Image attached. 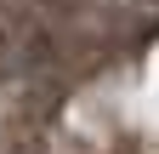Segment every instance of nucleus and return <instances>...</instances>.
I'll list each match as a JSON object with an SVG mask.
<instances>
[{"mask_svg": "<svg viewBox=\"0 0 159 154\" xmlns=\"http://www.w3.org/2000/svg\"><path fill=\"white\" fill-rule=\"evenodd\" d=\"M51 63V29L34 12V0H0V86L29 80Z\"/></svg>", "mask_w": 159, "mask_h": 154, "instance_id": "obj_1", "label": "nucleus"}]
</instances>
